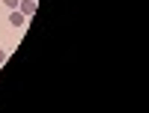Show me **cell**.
Here are the masks:
<instances>
[{
	"label": "cell",
	"instance_id": "obj_3",
	"mask_svg": "<svg viewBox=\"0 0 149 113\" xmlns=\"http://www.w3.org/2000/svg\"><path fill=\"white\" fill-rule=\"evenodd\" d=\"M3 3H6L9 9H18V0H3Z\"/></svg>",
	"mask_w": 149,
	"mask_h": 113
},
{
	"label": "cell",
	"instance_id": "obj_2",
	"mask_svg": "<svg viewBox=\"0 0 149 113\" xmlns=\"http://www.w3.org/2000/svg\"><path fill=\"white\" fill-rule=\"evenodd\" d=\"M9 24H12V27H24V24H27V15H21L18 9H12L9 12Z\"/></svg>",
	"mask_w": 149,
	"mask_h": 113
},
{
	"label": "cell",
	"instance_id": "obj_4",
	"mask_svg": "<svg viewBox=\"0 0 149 113\" xmlns=\"http://www.w3.org/2000/svg\"><path fill=\"white\" fill-rule=\"evenodd\" d=\"M6 60H9V54H6V51H0V66H3Z\"/></svg>",
	"mask_w": 149,
	"mask_h": 113
},
{
	"label": "cell",
	"instance_id": "obj_1",
	"mask_svg": "<svg viewBox=\"0 0 149 113\" xmlns=\"http://www.w3.org/2000/svg\"><path fill=\"white\" fill-rule=\"evenodd\" d=\"M18 12L21 15H36V0H18Z\"/></svg>",
	"mask_w": 149,
	"mask_h": 113
}]
</instances>
